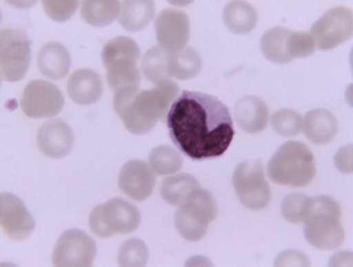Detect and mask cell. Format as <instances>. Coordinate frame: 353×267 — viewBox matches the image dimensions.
<instances>
[{"instance_id": "6da1fadb", "label": "cell", "mask_w": 353, "mask_h": 267, "mask_svg": "<svg viewBox=\"0 0 353 267\" xmlns=\"http://www.w3.org/2000/svg\"><path fill=\"white\" fill-rule=\"evenodd\" d=\"M163 122L178 151L194 160L223 156L234 136L226 105L203 92H181Z\"/></svg>"}, {"instance_id": "7a4b0ae2", "label": "cell", "mask_w": 353, "mask_h": 267, "mask_svg": "<svg viewBox=\"0 0 353 267\" xmlns=\"http://www.w3.org/2000/svg\"><path fill=\"white\" fill-rule=\"evenodd\" d=\"M178 95V85L166 81L150 89L139 86L119 89L115 91L112 105L130 133L145 135L154 129L158 120H165Z\"/></svg>"}, {"instance_id": "3957f363", "label": "cell", "mask_w": 353, "mask_h": 267, "mask_svg": "<svg viewBox=\"0 0 353 267\" xmlns=\"http://www.w3.org/2000/svg\"><path fill=\"white\" fill-rule=\"evenodd\" d=\"M340 218V204L331 197H308L304 206L303 223L305 224L304 235L309 245L320 250H336L343 245L345 233Z\"/></svg>"}, {"instance_id": "277c9868", "label": "cell", "mask_w": 353, "mask_h": 267, "mask_svg": "<svg viewBox=\"0 0 353 267\" xmlns=\"http://www.w3.org/2000/svg\"><path fill=\"white\" fill-rule=\"evenodd\" d=\"M266 174L277 184L304 187L316 177L314 158L307 145L289 140L270 158Z\"/></svg>"}, {"instance_id": "5b68a950", "label": "cell", "mask_w": 353, "mask_h": 267, "mask_svg": "<svg viewBox=\"0 0 353 267\" xmlns=\"http://www.w3.org/2000/svg\"><path fill=\"white\" fill-rule=\"evenodd\" d=\"M101 58L108 70V83L112 91L139 86L141 71L138 61L141 50L137 42L128 36L112 38L103 47Z\"/></svg>"}, {"instance_id": "8992f818", "label": "cell", "mask_w": 353, "mask_h": 267, "mask_svg": "<svg viewBox=\"0 0 353 267\" xmlns=\"http://www.w3.org/2000/svg\"><path fill=\"white\" fill-rule=\"evenodd\" d=\"M217 214L219 207L214 197L199 187L176 210L174 215L176 231L189 242L201 241L208 233L209 223L217 218Z\"/></svg>"}, {"instance_id": "52a82bcc", "label": "cell", "mask_w": 353, "mask_h": 267, "mask_svg": "<svg viewBox=\"0 0 353 267\" xmlns=\"http://www.w3.org/2000/svg\"><path fill=\"white\" fill-rule=\"evenodd\" d=\"M139 223L138 209L122 198H112L97 206L88 220L92 233L101 238H109L114 234H130L138 228Z\"/></svg>"}, {"instance_id": "ba28073f", "label": "cell", "mask_w": 353, "mask_h": 267, "mask_svg": "<svg viewBox=\"0 0 353 267\" xmlns=\"http://www.w3.org/2000/svg\"><path fill=\"white\" fill-rule=\"evenodd\" d=\"M31 62L28 35L19 28H4L0 34V72L4 82H19Z\"/></svg>"}, {"instance_id": "9c48e42d", "label": "cell", "mask_w": 353, "mask_h": 267, "mask_svg": "<svg viewBox=\"0 0 353 267\" xmlns=\"http://www.w3.org/2000/svg\"><path fill=\"white\" fill-rule=\"evenodd\" d=\"M233 187L245 207L263 210L270 202V187L265 178L264 166L259 160H246L233 174Z\"/></svg>"}, {"instance_id": "30bf717a", "label": "cell", "mask_w": 353, "mask_h": 267, "mask_svg": "<svg viewBox=\"0 0 353 267\" xmlns=\"http://www.w3.org/2000/svg\"><path fill=\"white\" fill-rule=\"evenodd\" d=\"M352 10L347 7L331 8L312 25L310 31L314 45L323 51L343 45L352 38Z\"/></svg>"}, {"instance_id": "8fae6325", "label": "cell", "mask_w": 353, "mask_h": 267, "mask_svg": "<svg viewBox=\"0 0 353 267\" xmlns=\"http://www.w3.org/2000/svg\"><path fill=\"white\" fill-rule=\"evenodd\" d=\"M97 244L88 233L71 228L66 230L52 251V265L59 267H88L94 264Z\"/></svg>"}, {"instance_id": "7c38bea8", "label": "cell", "mask_w": 353, "mask_h": 267, "mask_svg": "<svg viewBox=\"0 0 353 267\" xmlns=\"http://www.w3.org/2000/svg\"><path fill=\"white\" fill-rule=\"evenodd\" d=\"M63 106L62 91L47 81H32L23 91L21 107L30 118H52L62 111Z\"/></svg>"}, {"instance_id": "4fadbf2b", "label": "cell", "mask_w": 353, "mask_h": 267, "mask_svg": "<svg viewBox=\"0 0 353 267\" xmlns=\"http://www.w3.org/2000/svg\"><path fill=\"white\" fill-rule=\"evenodd\" d=\"M155 36L159 47L169 54L185 48L190 38L189 17L176 8L162 10L155 18Z\"/></svg>"}, {"instance_id": "5bb4252c", "label": "cell", "mask_w": 353, "mask_h": 267, "mask_svg": "<svg viewBox=\"0 0 353 267\" xmlns=\"http://www.w3.org/2000/svg\"><path fill=\"white\" fill-rule=\"evenodd\" d=\"M0 224L4 234L15 242L27 239L35 230V220L22 200L10 193L0 195Z\"/></svg>"}, {"instance_id": "9a60e30c", "label": "cell", "mask_w": 353, "mask_h": 267, "mask_svg": "<svg viewBox=\"0 0 353 267\" xmlns=\"http://www.w3.org/2000/svg\"><path fill=\"white\" fill-rule=\"evenodd\" d=\"M119 190L132 200L142 202L150 198L155 186V175L149 163L130 160L125 163L119 173Z\"/></svg>"}, {"instance_id": "2e32d148", "label": "cell", "mask_w": 353, "mask_h": 267, "mask_svg": "<svg viewBox=\"0 0 353 267\" xmlns=\"http://www.w3.org/2000/svg\"><path fill=\"white\" fill-rule=\"evenodd\" d=\"M37 143L43 156L61 159L68 156L72 150L74 133L66 122L61 119H51L44 122L38 130Z\"/></svg>"}, {"instance_id": "e0dca14e", "label": "cell", "mask_w": 353, "mask_h": 267, "mask_svg": "<svg viewBox=\"0 0 353 267\" xmlns=\"http://www.w3.org/2000/svg\"><path fill=\"white\" fill-rule=\"evenodd\" d=\"M67 94L81 106L97 103L103 94V82L98 72L90 68H81L70 75L67 82Z\"/></svg>"}, {"instance_id": "ac0fdd59", "label": "cell", "mask_w": 353, "mask_h": 267, "mask_svg": "<svg viewBox=\"0 0 353 267\" xmlns=\"http://www.w3.org/2000/svg\"><path fill=\"white\" fill-rule=\"evenodd\" d=\"M234 116L237 125L245 133H261L268 126L269 110L261 98L248 95L236 103Z\"/></svg>"}, {"instance_id": "d6986e66", "label": "cell", "mask_w": 353, "mask_h": 267, "mask_svg": "<svg viewBox=\"0 0 353 267\" xmlns=\"http://www.w3.org/2000/svg\"><path fill=\"white\" fill-rule=\"evenodd\" d=\"M71 67V55L59 42H48L38 52V68L52 81L63 79Z\"/></svg>"}, {"instance_id": "ffe728a7", "label": "cell", "mask_w": 353, "mask_h": 267, "mask_svg": "<svg viewBox=\"0 0 353 267\" xmlns=\"http://www.w3.org/2000/svg\"><path fill=\"white\" fill-rule=\"evenodd\" d=\"M303 130L312 143L327 145L336 138L339 125L330 110L316 109L307 112L305 118H303Z\"/></svg>"}, {"instance_id": "44dd1931", "label": "cell", "mask_w": 353, "mask_h": 267, "mask_svg": "<svg viewBox=\"0 0 353 267\" xmlns=\"http://www.w3.org/2000/svg\"><path fill=\"white\" fill-rule=\"evenodd\" d=\"M225 25L234 34H249L256 28L259 14L248 1H229L222 12Z\"/></svg>"}, {"instance_id": "7402d4cb", "label": "cell", "mask_w": 353, "mask_h": 267, "mask_svg": "<svg viewBox=\"0 0 353 267\" xmlns=\"http://www.w3.org/2000/svg\"><path fill=\"white\" fill-rule=\"evenodd\" d=\"M155 14L154 1L152 0H129L121 6L119 24L128 31H141L153 21Z\"/></svg>"}, {"instance_id": "603a6c76", "label": "cell", "mask_w": 353, "mask_h": 267, "mask_svg": "<svg viewBox=\"0 0 353 267\" xmlns=\"http://www.w3.org/2000/svg\"><path fill=\"white\" fill-rule=\"evenodd\" d=\"M121 6L115 0H86L81 4V15L94 27H106L119 18Z\"/></svg>"}, {"instance_id": "cb8c5ba5", "label": "cell", "mask_w": 353, "mask_h": 267, "mask_svg": "<svg viewBox=\"0 0 353 267\" xmlns=\"http://www.w3.org/2000/svg\"><path fill=\"white\" fill-rule=\"evenodd\" d=\"M141 70L148 81L154 85L170 81V54L159 45L152 47L141 59Z\"/></svg>"}, {"instance_id": "d4e9b609", "label": "cell", "mask_w": 353, "mask_h": 267, "mask_svg": "<svg viewBox=\"0 0 353 267\" xmlns=\"http://www.w3.org/2000/svg\"><path fill=\"white\" fill-rule=\"evenodd\" d=\"M290 34L289 28L274 27L265 32L260 42V48L265 58L269 62L285 65L292 62V58L288 54L287 41Z\"/></svg>"}, {"instance_id": "484cf974", "label": "cell", "mask_w": 353, "mask_h": 267, "mask_svg": "<svg viewBox=\"0 0 353 267\" xmlns=\"http://www.w3.org/2000/svg\"><path fill=\"white\" fill-rule=\"evenodd\" d=\"M199 187V180L192 174H173L172 177L163 179L161 186V195L169 204L181 206Z\"/></svg>"}, {"instance_id": "4316f807", "label": "cell", "mask_w": 353, "mask_h": 267, "mask_svg": "<svg viewBox=\"0 0 353 267\" xmlns=\"http://www.w3.org/2000/svg\"><path fill=\"white\" fill-rule=\"evenodd\" d=\"M202 68V61L199 52L193 48H182L170 54L172 75L179 81H186L197 76Z\"/></svg>"}, {"instance_id": "83f0119b", "label": "cell", "mask_w": 353, "mask_h": 267, "mask_svg": "<svg viewBox=\"0 0 353 267\" xmlns=\"http://www.w3.org/2000/svg\"><path fill=\"white\" fill-rule=\"evenodd\" d=\"M149 166L158 175H173L182 169L183 158L174 147L162 145L150 153Z\"/></svg>"}, {"instance_id": "f1b7e54d", "label": "cell", "mask_w": 353, "mask_h": 267, "mask_svg": "<svg viewBox=\"0 0 353 267\" xmlns=\"http://www.w3.org/2000/svg\"><path fill=\"white\" fill-rule=\"evenodd\" d=\"M149 261V248L143 241L132 238L121 246L118 253L119 266H146Z\"/></svg>"}, {"instance_id": "f546056e", "label": "cell", "mask_w": 353, "mask_h": 267, "mask_svg": "<svg viewBox=\"0 0 353 267\" xmlns=\"http://www.w3.org/2000/svg\"><path fill=\"white\" fill-rule=\"evenodd\" d=\"M270 125L273 130L283 136H294L303 130V116L297 111L284 109L273 112Z\"/></svg>"}, {"instance_id": "4dcf8cb0", "label": "cell", "mask_w": 353, "mask_h": 267, "mask_svg": "<svg viewBox=\"0 0 353 267\" xmlns=\"http://www.w3.org/2000/svg\"><path fill=\"white\" fill-rule=\"evenodd\" d=\"M288 54L293 59L296 58H307L310 56L314 50L316 45L313 38L308 32H294L290 31L287 41Z\"/></svg>"}, {"instance_id": "1f68e13d", "label": "cell", "mask_w": 353, "mask_h": 267, "mask_svg": "<svg viewBox=\"0 0 353 267\" xmlns=\"http://www.w3.org/2000/svg\"><path fill=\"white\" fill-rule=\"evenodd\" d=\"M44 12L47 17L55 22H66L68 19L72 18L75 14L79 1H72V0H44L43 3Z\"/></svg>"}, {"instance_id": "d6a6232c", "label": "cell", "mask_w": 353, "mask_h": 267, "mask_svg": "<svg viewBox=\"0 0 353 267\" xmlns=\"http://www.w3.org/2000/svg\"><path fill=\"white\" fill-rule=\"evenodd\" d=\"M307 195L301 193L290 194L281 203V214L290 223H303V213Z\"/></svg>"}, {"instance_id": "836d02e7", "label": "cell", "mask_w": 353, "mask_h": 267, "mask_svg": "<svg viewBox=\"0 0 353 267\" xmlns=\"http://www.w3.org/2000/svg\"><path fill=\"white\" fill-rule=\"evenodd\" d=\"M276 266H309L308 257L300 251L289 250L283 253L276 259Z\"/></svg>"}, {"instance_id": "e575fe53", "label": "cell", "mask_w": 353, "mask_h": 267, "mask_svg": "<svg viewBox=\"0 0 353 267\" xmlns=\"http://www.w3.org/2000/svg\"><path fill=\"white\" fill-rule=\"evenodd\" d=\"M336 167L345 174H352V145L344 146L334 156Z\"/></svg>"}]
</instances>
